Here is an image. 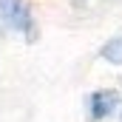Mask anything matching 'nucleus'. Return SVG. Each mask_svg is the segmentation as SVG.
<instances>
[{"instance_id":"f257e3e1","label":"nucleus","mask_w":122,"mask_h":122,"mask_svg":"<svg viewBox=\"0 0 122 122\" xmlns=\"http://www.w3.org/2000/svg\"><path fill=\"white\" fill-rule=\"evenodd\" d=\"M0 26L17 34H31L34 20L29 0H0Z\"/></svg>"},{"instance_id":"f03ea898","label":"nucleus","mask_w":122,"mask_h":122,"mask_svg":"<svg viewBox=\"0 0 122 122\" xmlns=\"http://www.w3.org/2000/svg\"><path fill=\"white\" fill-rule=\"evenodd\" d=\"M117 94L114 91H97L91 94V119H102V117H108L114 108H117Z\"/></svg>"},{"instance_id":"7ed1b4c3","label":"nucleus","mask_w":122,"mask_h":122,"mask_svg":"<svg viewBox=\"0 0 122 122\" xmlns=\"http://www.w3.org/2000/svg\"><path fill=\"white\" fill-rule=\"evenodd\" d=\"M99 54H102L108 62H114V65H122V34L119 37H111V40L102 46Z\"/></svg>"}]
</instances>
